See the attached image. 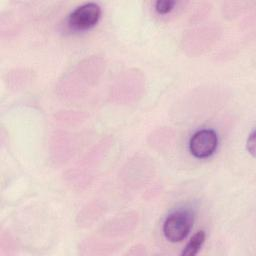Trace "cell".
<instances>
[{
  "label": "cell",
  "mask_w": 256,
  "mask_h": 256,
  "mask_svg": "<svg viewBox=\"0 0 256 256\" xmlns=\"http://www.w3.org/2000/svg\"><path fill=\"white\" fill-rule=\"evenodd\" d=\"M193 225V216L188 210H177L170 213L163 223V234L172 243L183 241Z\"/></svg>",
  "instance_id": "1"
},
{
  "label": "cell",
  "mask_w": 256,
  "mask_h": 256,
  "mask_svg": "<svg viewBox=\"0 0 256 256\" xmlns=\"http://www.w3.org/2000/svg\"><path fill=\"white\" fill-rule=\"evenodd\" d=\"M101 17V8L94 2L75 8L67 18L68 26L75 31H85L94 27Z\"/></svg>",
  "instance_id": "2"
},
{
  "label": "cell",
  "mask_w": 256,
  "mask_h": 256,
  "mask_svg": "<svg viewBox=\"0 0 256 256\" xmlns=\"http://www.w3.org/2000/svg\"><path fill=\"white\" fill-rule=\"evenodd\" d=\"M218 146V136L213 129H200L189 140L190 153L199 159L210 157Z\"/></svg>",
  "instance_id": "3"
},
{
  "label": "cell",
  "mask_w": 256,
  "mask_h": 256,
  "mask_svg": "<svg viewBox=\"0 0 256 256\" xmlns=\"http://www.w3.org/2000/svg\"><path fill=\"white\" fill-rule=\"evenodd\" d=\"M206 235L203 230L197 231L189 240V242L186 244L184 249L181 252L182 256H194L198 253V251L201 249L204 241H205Z\"/></svg>",
  "instance_id": "4"
},
{
  "label": "cell",
  "mask_w": 256,
  "mask_h": 256,
  "mask_svg": "<svg viewBox=\"0 0 256 256\" xmlns=\"http://www.w3.org/2000/svg\"><path fill=\"white\" fill-rule=\"evenodd\" d=\"M175 5L176 2L173 0H158L155 3V9L159 14H166L170 12Z\"/></svg>",
  "instance_id": "5"
},
{
  "label": "cell",
  "mask_w": 256,
  "mask_h": 256,
  "mask_svg": "<svg viewBox=\"0 0 256 256\" xmlns=\"http://www.w3.org/2000/svg\"><path fill=\"white\" fill-rule=\"evenodd\" d=\"M247 149L250 152V154L254 157L255 156V131L254 130L248 136V139H247Z\"/></svg>",
  "instance_id": "6"
}]
</instances>
